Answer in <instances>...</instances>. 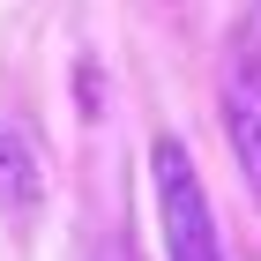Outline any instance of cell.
I'll return each instance as SVG.
<instances>
[{"label":"cell","instance_id":"1","mask_svg":"<svg viewBox=\"0 0 261 261\" xmlns=\"http://www.w3.org/2000/svg\"><path fill=\"white\" fill-rule=\"evenodd\" d=\"M149 194H157L164 261H224L209 187H201V172H194V157H187L179 135H157V142H149Z\"/></svg>","mask_w":261,"mask_h":261},{"label":"cell","instance_id":"2","mask_svg":"<svg viewBox=\"0 0 261 261\" xmlns=\"http://www.w3.org/2000/svg\"><path fill=\"white\" fill-rule=\"evenodd\" d=\"M217 105H224V135H231V157H239L246 187L261 201V53H231L224 60V82H217Z\"/></svg>","mask_w":261,"mask_h":261},{"label":"cell","instance_id":"3","mask_svg":"<svg viewBox=\"0 0 261 261\" xmlns=\"http://www.w3.org/2000/svg\"><path fill=\"white\" fill-rule=\"evenodd\" d=\"M38 209H45V164L22 127H0V217L30 224Z\"/></svg>","mask_w":261,"mask_h":261}]
</instances>
